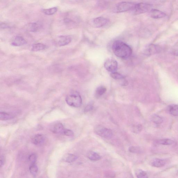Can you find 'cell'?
I'll return each instance as SVG.
<instances>
[{
    "label": "cell",
    "mask_w": 178,
    "mask_h": 178,
    "mask_svg": "<svg viewBox=\"0 0 178 178\" xmlns=\"http://www.w3.org/2000/svg\"><path fill=\"white\" fill-rule=\"evenodd\" d=\"M168 110L172 115L175 116H178V105L172 104L169 106Z\"/></svg>",
    "instance_id": "cell-17"
},
{
    "label": "cell",
    "mask_w": 178,
    "mask_h": 178,
    "mask_svg": "<svg viewBox=\"0 0 178 178\" xmlns=\"http://www.w3.org/2000/svg\"><path fill=\"white\" fill-rule=\"evenodd\" d=\"M152 8V5L147 3H141L136 4L131 11L134 15H139L146 13Z\"/></svg>",
    "instance_id": "cell-3"
},
{
    "label": "cell",
    "mask_w": 178,
    "mask_h": 178,
    "mask_svg": "<svg viewBox=\"0 0 178 178\" xmlns=\"http://www.w3.org/2000/svg\"><path fill=\"white\" fill-rule=\"evenodd\" d=\"M142 127L140 125H137L134 128V131L135 133H138L140 132L142 130Z\"/></svg>",
    "instance_id": "cell-30"
},
{
    "label": "cell",
    "mask_w": 178,
    "mask_h": 178,
    "mask_svg": "<svg viewBox=\"0 0 178 178\" xmlns=\"http://www.w3.org/2000/svg\"><path fill=\"white\" fill-rule=\"evenodd\" d=\"M37 156L36 154H33L29 155L28 159L32 164H35L37 161Z\"/></svg>",
    "instance_id": "cell-28"
},
{
    "label": "cell",
    "mask_w": 178,
    "mask_h": 178,
    "mask_svg": "<svg viewBox=\"0 0 178 178\" xmlns=\"http://www.w3.org/2000/svg\"><path fill=\"white\" fill-rule=\"evenodd\" d=\"M107 91V89L104 86H100L98 87L96 90L95 96L96 98L101 96Z\"/></svg>",
    "instance_id": "cell-20"
},
{
    "label": "cell",
    "mask_w": 178,
    "mask_h": 178,
    "mask_svg": "<svg viewBox=\"0 0 178 178\" xmlns=\"http://www.w3.org/2000/svg\"><path fill=\"white\" fill-rule=\"evenodd\" d=\"M65 101L68 105L75 108L80 107L82 103V98L79 94L77 92L68 95L65 99Z\"/></svg>",
    "instance_id": "cell-2"
},
{
    "label": "cell",
    "mask_w": 178,
    "mask_h": 178,
    "mask_svg": "<svg viewBox=\"0 0 178 178\" xmlns=\"http://www.w3.org/2000/svg\"><path fill=\"white\" fill-rule=\"evenodd\" d=\"M171 53L174 55L178 57V45L174 47L172 50Z\"/></svg>",
    "instance_id": "cell-29"
},
{
    "label": "cell",
    "mask_w": 178,
    "mask_h": 178,
    "mask_svg": "<svg viewBox=\"0 0 178 178\" xmlns=\"http://www.w3.org/2000/svg\"><path fill=\"white\" fill-rule=\"evenodd\" d=\"M87 157L92 161H98L101 159V157L98 153L95 152H89L87 155Z\"/></svg>",
    "instance_id": "cell-18"
},
{
    "label": "cell",
    "mask_w": 178,
    "mask_h": 178,
    "mask_svg": "<svg viewBox=\"0 0 178 178\" xmlns=\"http://www.w3.org/2000/svg\"><path fill=\"white\" fill-rule=\"evenodd\" d=\"M136 4L130 2H123L118 4L114 8L115 13H120L131 11Z\"/></svg>",
    "instance_id": "cell-4"
},
{
    "label": "cell",
    "mask_w": 178,
    "mask_h": 178,
    "mask_svg": "<svg viewBox=\"0 0 178 178\" xmlns=\"http://www.w3.org/2000/svg\"><path fill=\"white\" fill-rule=\"evenodd\" d=\"M38 168L37 165L35 164H32L29 167V171L33 176H35L38 173Z\"/></svg>",
    "instance_id": "cell-25"
},
{
    "label": "cell",
    "mask_w": 178,
    "mask_h": 178,
    "mask_svg": "<svg viewBox=\"0 0 178 178\" xmlns=\"http://www.w3.org/2000/svg\"><path fill=\"white\" fill-rule=\"evenodd\" d=\"M14 118L13 115L6 113L1 112L0 113V120L2 121H6L12 119Z\"/></svg>",
    "instance_id": "cell-21"
},
{
    "label": "cell",
    "mask_w": 178,
    "mask_h": 178,
    "mask_svg": "<svg viewBox=\"0 0 178 178\" xmlns=\"http://www.w3.org/2000/svg\"><path fill=\"white\" fill-rule=\"evenodd\" d=\"M93 106L92 104H89L86 106V107L84 109V112L85 113L91 111L93 110Z\"/></svg>",
    "instance_id": "cell-32"
},
{
    "label": "cell",
    "mask_w": 178,
    "mask_h": 178,
    "mask_svg": "<svg viewBox=\"0 0 178 178\" xmlns=\"http://www.w3.org/2000/svg\"><path fill=\"white\" fill-rule=\"evenodd\" d=\"M166 162L163 159H155L151 162L152 166L155 167H161L164 166Z\"/></svg>",
    "instance_id": "cell-15"
},
{
    "label": "cell",
    "mask_w": 178,
    "mask_h": 178,
    "mask_svg": "<svg viewBox=\"0 0 178 178\" xmlns=\"http://www.w3.org/2000/svg\"><path fill=\"white\" fill-rule=\"evenodd\" d=\"M74 135L73 131L70 130L66 129L64 134V135L68 136H73Z\"/></svg>",
    "instance_id": "cell-31"
},
{
    "label": "cell",
    "mask_w": 178,
    "mask_h": 178,
    "mask_svg": "<svg viewBox=\"0 0 178 178\" xmlns=\"http://www.w3.org/2000/svg\"><path fill=\"white\" fill-rule=\"evenodd\" d=\"M158 143L163 145H170L172 144L173 141L170 139H162L159 140Z\"/></svg>",
    "instance_id": "cell-26"
},
{
    "label": "cell",
    "mask_w": 178,
    "mask_h": 178,
    "mask_svg": "<svg viewBox=\"0 0 178 178\" xmlns=\"http://www.w3.org/2000/svg\"><path fill=\"white\" fill-rule=\"evenodd\" d=\"M63 125L61 123L56 124L53 127L52 131L53 133L56 134H61L64 135L65 130Z\"/></svg>",
    "instance_id": "cell-11"
},
{
    "label": "cell",
    "mask_w": 178,
    "mask_h": 178,
    "mask_svg": "<svg viewBox=\"0 0 178 178\" xmlns=\"http://www.w3.org/2000/svg\"><path fill=\"white\" fill-rule=\"evenodd\" d=\"M41 24L40 23H33L28 24L27 28L31 32H36L41 28Z\"/></svg>",
    "instance_id": "cell-14"
},
{
    "label": "cell",
    "mask_w": 178,
    "mask_h": 178,
    "mask_svg": "<svg viewBox=\"0 0 178 178\" xmlns=\"http://www.w3.org/2000/svg\"><path fill=\"white\" fill-rule=\"evenodd\" d=\"M5 158L2 155L1 157V163H0V166L2 167L4 165L5 163Z\"/></svg>",
    "instance_id": "cell-34"
},
{
    "label": "cell",
    "mask_w": 178,
    "mask_h": 178,
    "mask_svg": "<svg viewBox=\"0 0 178 178\" xmlns=\"http://www.w3.org/2000/svg\"><path fill=\"white\" fill-rule=\"evenodd\" d=\"M161 48L158 45L150 44L145 47L144 49L143 53L147 56H150L158 53L161 51Z\"/></svg>",
    "instance_id": "cell-6"
},
{
    "label": "cell",
    "mask_w": 178,
    "mask_h": 178,
    "mask_svg": "<svg viewBox=\"0 0 178 178\" xmlns=\"http://www.w3.org/2000/svg\"><path fill=\"white\" fill-rule=\"evenodd\" d=\"M109 22V20L105 18L99 17L95 18L91 21V24L94 27L101 28L106 25Z\"/></svg>",
    "instance_id": "cell-8"
},
{
    "label": "cell",
    "mask_w": 178,
    "mask_h": 178,
    "mask_svg": "<svg viewBox=\"0 0 178 178\" xmlns=\"http://www.w3.org/2000/svg\"><path fill=\"white\" fill-rule=\"evenodd\" d=\"M110 76L112 78L115 80H123L124 79V77L122 75L117 73L116 72L111 73Z\"/></svg>",
    "instance_id": "cell-27"
},
{
    "label": "cell",
    "mask_w": 178,
    "mask_h": 178,
    "mask_svg": "<svg viewBox=\"0 0 178 178\" xmlns=\"http://www.w3.org/2000/svg\"><path fill=\"white\" fill-rule=\"evenodd\" d=\"M45 140L44 136L42 134H38L33 137L32 142L34 145H39L42 144Z\"/></svg>",
    "instance_id": "cell-13"
},
{
    "label": "cell",
    "mask_w": 178,
    "mask_h": 178,
    "mask_svg": "<svg viewBox=\"0 0 178 178\" xmlns=\"http://www.w3.org/2000/svg\"><path fill=\"white\" fill-rule=\"evenodd\" d=\"M150 16L155 19H159L165 17L166 16V14L157 9H152L150 12Z\"/></svg>",
    "instance_id": "cell-10"
},
{
    "label": "cell",
    "mask_w": 178,
    "mask_h": 178,
    "mask_svg": "<svg viewBox=\"0 0 178 178\" xmlns=\"http://www.w3.org/2000/svg\"><path fill=\"white\" fill-rule=\"evenodd\" d=\"M71 40V37L69 36H61L58 37L56 40V43L59 46H64L69 44Z\"/></svg>",
    "instance_id": "cell-9"
},
{
    "label": "cell",
    "mask_w": 178,
    "mask_h": 178,
    "mask_svg": "<svg viewBox=\"0 0 178 178\" xmlns=\"http://www.w3.org/2000/svg\"><path fill=\"white\" fill-rule=\"evenodd\" d=\"M112 48L115 55L121 58L127 59L129 58L132 53V48L120 40L115 41L112 45Z\"/></svg>",
    "instance_id": "cell-1"
},
{
    "label": "cell",
    "mask_w": 178,
    "mask_h": 178,
    "mask_svg": "<svg viewBox=\"0 0 178 178\" xmlns=\"http://www.w3.org/2000/svg\"><path fill=\"white\" fill-rule=\"evenodd\" d=\"M58 8L54 7L43 10V13L46 15H51L55 14L57 12Z\"/></svg>",
    "instance_id": "cell-23"
},
{
    "label": "cell",
    "mask_w": 178,
    "mask_h": 178,
    "mask_svg": "<svg viewBox=\"0 0 178 178\" xmlns=\"http://www.w3.org/2000/svg\"><path fill=\"white\" fill-rule=\"evenodd\" d=\"M27 42L23 37L17 36L11 43V45L14 46H20L26 44Z\"/></svg>",
    "instance_id": "cell-12"
},
{
    "label": "cell",
    "mask_w": 178,
    "mask_h": 178,
    "mask_svg": "<svg viewBox=\"0 0 178 178\" xmlns=\"http://www.w3.org/2000/svg\"><path fill=\"white\" fill-rule=\"evenodd\" d=\"M151 120L153 123L158 125L161 124L163 122V118L157 114L153 115Z\"/></svg>",
    "instance_id": "cell-22"
},
{
    "label": "cell",
    "mask_w": 178,
    "mask_h": 178,
    "mask_svg": "<svg viewBox=\"0 0 178 178\" xmlns=\"http://www.w3.org/2000/svg\"><path fill=\"white\" fill-rule=\"evenodd\" d=\"M136 176L138 178H148V174L146 172L142 170H137L135 172Z\"/></svg>",
    "instance_id": "cell-24"
},
{
    "label": "cell",
    "mask_w": 178,
    "mask_h": 178,
    "mask_svg": "<svg viewBox=\"0 0 178 178\" xmlns=\"http://www.w3.org/2000/svg\"><path fill=\"white\" fill-rule=\"evenodd\" d=\"M104 66L105 69L109 72H115L118 69V63L115 60L110 59L105 62Z\"/></svg>",
    "instance_id": "cell-7"
},
{
    "label": "cell",
    "mask_w": 178,
    "mask_h": 178,
    "mask_svg": "<svg viewBox=\"0 0 178 178\" xmlns=\"http://www.w3.org/2000/svg\"><path fill=\"white\" fill-rule=\"evenodd\" d=\"M46 48V46L42 43H37L33 45L32 51L33 52H37L43 50Z\"/></svg>",
    "instance_id": "cell-19"
},
{
    "label": "cell",
    "mask_w": 178,
    "mask_h": 178,
    "mask_svg": "<svg viewBox=\"0 0 178 178\" xmlns=\"http://www.w3.org/2000/svg\"><path fill=\"white\" fill-rule=\"evenodd\" d=\"M129 151L132 153H137L139 152V149L135 146H132L129 148Z\"/></svg>",
    "instance_id": "cell-33"
},
{
    "label": "cell",
    "mask_w": 178,
    "mask_h": 178,
    "mask_svg": "<svg viewBox=\"0 0 178 178\" xmlns=\"http://www.w3.org/2000/svg\"><path fill=\"white\" fill-rule=\"evenodd\" d=\"M78 158L76 155L72 154H67L64 156L63 158L64 161L68 163H71L75 161Z\"/></svg>",
    "instance_id": "cell-16"
},
{
    "label": "cell",
    "mask_w": 178,
    "mask_h": 178,
    "mask_svg": "<svg viewBox=\"0 0 178 178\" xmlns=\"http://www.w3.org/2000/svg\"><path fill=\"white\" fill-rule=\"evenodd\" d=\"M94 131L98 135L104 138H110L113 135V133L111 130L101 126L96 127Z\"/></svg>",
    "instance_id": "cell-5"
}]
</instances>
